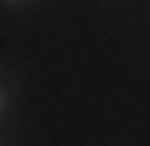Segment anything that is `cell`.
Here are the masks:
<instances>
[{"label":"cell","mask_w":150,"mask_h":146,"mask_svg":"<svg viewBox=\"0 0 150 146\" xmlns=\"http://www.w3.org/2000/svg\"><path fill=\"white\" fill-rule=\"evenodd\" d=\"M4 106H8V89L0 85V118H4Z\"/></svg>","instance_id":"cell-2"},{"label":"cell","mask_w":150,"mask_h":146,"mask_svg":"<svg viewBox=\"0 0 150 146\" xmlns=\"http://www.w3.org/2000/svg\"><path fill=\"white\" fill-rule=\"evenodd\" d=\"M0 4H8V8H25V4H33V0H0Z\"/></svg>","instance_id":"cell-1"}]
</instances>
